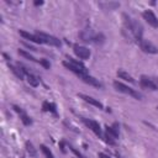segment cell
I'll use <instances>...</instances> for the list:
<instances>
[{
  "label": "cell",
  "mask_w": 158,
  "mask_h": 158,
  "mask_svg": "<svg viewBox=\"0 0 158 158\" xmlns=\"http://www.w3.org/2000/svg\"><path fill=\"white\" fill-rule=\"evenodd\" d=\"M123 22H125V27H126V31H128L131 35H132V37L139 43L141 41H142V26H141V23L139 22H137V21H135V20H132L130 16H127L126 14H123Z\"/></svg>",
  "instance_id": "obj_1"
},
{
  "label": "cell",
  "mask_w": 158,
  "mask_h": 158,
  "mask_svg": "<svg viewBox=\"0 0 158 158\" xmlns=\"http://www.w3.org/2000/svg\"><path fill=\"white\" fill-rule=\"evenodd\" d=\"M118 125L115 122L112 126H106L105 127V135H104V138H105V142L109 143V144H115V139L118 138Z\"/></svg>",
  "instance_id": "obj_2"
},
{
  "label": "cell",
  "mask_w": 158,
  "mask_h": 158,
  "mask_svg": "<svg viewBox=\"0 0 158 158\" xmlns=\"http://www.w3.org/2000/svg\"><path fill=\"white\" fill-rule=\"evenodd\" d=\"M114 86H115V89H116L117 91H121V93H123V94H127V95H130V96H132V98H135V99H137V100H141V99H142V95H141L138 91H136L135 89H132V88H130V86L122 84L121 81H117V80L114 81Z\"/></svg>",
  "instance_id": "obj_3"
},
{
  "label": "cell",
  "mask_w": 158,
  "mask_h": 158,
  "mask_svg": "<svg viewBox=\"0 0 158 158\" xmlns=\"http://www.w3.org/2000/svg\"><path fill=\"white\" fill-rule=\"evenodd\" d=\"M36 35H37V36L41 38V41H42L43 43H46V44L54 46V47H60V44H62V42H60L57 37L51 36V35H48V33H44V32H40V31H37V32H36Z\"/></svg>",
  "instance_id": "obj_4"
},
{
  "label": "cell",
  "mask_w": 158,
  "mask_h": 158,
  "mask_svg": "<svg viewBox=\"0 0 158 158\" xmlns=\"http://www.w3.org/2000/svg\"><path fill=\"white\" fill-rule=\"evenodd\" d=\"M81 121L96 135V136H99L100 138H104V135H102V131H101V127H100V125H99V122H96V121H94V120H89V118H85V117H83L81 118Z\"/></svg>",
  "instance_id": "obj_5"
},
{
  "label": "cell",
  "mask_w": 158,
  "mask_h": 158,
  "mask_svg": "<svg viewBox=\"0 0 158 158\" xmlns=\"http://www.w3.org/2000/svg\"><path fill=\"white\" fill-rule=\"evenodd\" d=\"M142 16L149 26H152L153 28H158V17L156 16V14L152 10H144Z\"/></svg>",
  "instance_id": "obj_6"
},
{
  "label": "cell",
  "mask_w": 158,
  "mask_h": 158,
  "mask_svg": "<svg viewBox=\"0 0 158 158\" xmlns=\"http://www.w3.org/2000/svg\"><path fill=\"white\" fill-rule=\"evenodd\" d=\"M138 44H139L141 49H142L143 52H146V53H149V54H157V53H158V48H157L152 42H149V41H147V40H142Z\"/></svg>",
  "instance_id": "obj_7"
},
{
  "label": "cell",
  "mask_w": 158,
  "mask_h": 158,
  "mask_svg": "<svg viewBox=\"0 0 158 158\" xmlns=\"http://www.w3.org/2000/svg\"><path fill=\"white\" fill-rule=\"evenodd\" d=\"M73 49H74L75 56H77V57H79L80 59H88V58L90 57V51H89L86 47H84V46L74 44Z\"/></svg>",
  "instance_id": "obj_8"
},
{
  "label": "cell",
  "mask_w": 158,
  "mask_h": 158,
  "mask_svg": "<svg viewBox=\"0 0 158 158\" xmlns=\"http://www.w3.org/2000/svg\"><path fill=\"white\" fill-rule=\"evenodd\" d=\"M12 109L20 115V118H21V121H22V123L25 125V126H30V125H32V120H31V117L20 107V106H17V105H14L12 106Z\"/></svg>",
  "instance_id": "obj_9"
},
{
  "label": "cell",
  "mask_w": 158,
  "mask_h": 158,
  "mask_svg": "<svg viewBox=\"0 0 158 158\" xmlns=\"http://www.w3.org/2000/svg\"><path fill=\"white\" fill-rule=\"evenodd\" d=\"M139 83H141V86H143V88H147V89H151V90H157L158 89V85L151 78H148L147 75H141Z\"/></svg>",
  "instance_id": "obj_10"
},
{
  "label": "cell",
  "mask_w": 158,
  "mask_h": 158,
  "mask_svg": "<svg viewBox=\"0 0 158 158\" xmlns=\"http://www.w3.org/2000/svg\"><path fill=\"white\" fill-rule=\"evenodd\" d=\"M78 96H79L80 99H83L85 102H88V104H90V105H93V106H95V107H99L100 110L104 109V105H102L99 100H96V99H94V98H91V96H89V95H85V94H78Z\"/></svg>",
  "instance_id": "obj_11"
},
{
  "label": "cell",
  "mask_w": 158,
  "mask_h": 158,
  "mask_svg": "<svg viewBox=\"0 0 158 158\" xmlns=\"http://www.w3.org/2000/svg\"><path fill=\"white\" fill-rule=\"evenodd\" d=\"M19 33H20V36H22L25 40H28V41H31V42H35V43H43L42 41H41V38L35 33V35H31V33H28V32H26V31H23V30H20L19 31Z\"/></svg>",
  "instance_id": "obj_12"
},
{
  "label": "cell",
  "mask_w": 158,
  "mask_h": 158,
  "mask_svg": "<svg viewBox=\"0 0 158 158\" xmlns=\"http://www.w3.org/2000/svg\"><path fill=\"white\" fill-rule=\"evenodd\" d=\"M80 79L83 80V81H85V83H88V84H90V85H93V86H98V88H101V83H99L95 78H93L91 75H83V77H80Z\"/></svg>",
  "instance_id": "obj_13"
},
{
  "label": "cell",
  "mask_w": 158,
  "mask_h": 158,
  "mask_svg": "<svg viewBox=\"0 0 158 158\" xmlns=\"http://www.w3.org/2000/svg\"><path fill=\"white\" fill-rule=\"evenodd\" d=\"M42 110H43V111H49V112L57 114V106H56V104H53V102L44 101V102L42 104Z\"/></svg>",
  "instance_id": "obj_14"
},
{
  "label": "cell",
  "mask_w": 158,
  "mask_h": 158,
  "mask_svg": "<svg viewBox=\"0 0 158 158\" xmlns=\"http://www.w3.org/2000/svg\"><path fill=\"white\" fill-rule=\"evenodd\" d=\"M68 62H70L73 65H75V67H77V68H79L81 72H84L85 74H88V70H86L85 65H84L81 62H79V60H77V59H74V58H72V57H68Z\"/></svg>",
  "instance_id": "obj_15"
},
{
  "label": "cell",
  "mask_w": 158,
  "mask_h": 158,
  "mask_svg": "<svg viewBox=\"0 0 158 158\" xmlns=\"http://www.w3.org/2000/svg\"><path fill=\"white\" fill-rule=\"evenodd\" d=\"M117 77L121 78V79H123V80H126V81L135 83V79H133L128 73H126V72H123V70H117Z\"/></svg>",
  "instance_id": "obj_16"
},
{
  "label": "cell",
  "mask_w": 158,
  "mask_h": 158,
  "mask_svg": "<svg viewBox=\"0 0 158 158\" xmlns=\"http://www.w3.org/2000/svg\"><path fill=\"white\" fill-rule=\"evenodd\" d=\"M9 68H10V70L19 78V79H23V73H22V70L19 68V65L17 67H15V65H12V64H9Z\"/></svg>",
  "instance_id": "obj_17"
},
{
  "label": "cell",
  "mask_w": 158,
  "mask_h": 158,
  "mask_svg": "<svg viewBox=\"0 0 158 158\" xmlns=\"http://www.w3.org/2000/svg\"><path fill=\"white\" fill-rule=\"evenodd\" d=\"M101 7H104V10H115L116 7H118L120 6V4L118 2H100L99 4Z\"/></svg>",
  "instance_id": "obj_18"
},
{
  "label": "cell",
  "mask_w": 158,
  "mask_h": 158,
  "mask_svg": "<svg viewBox=\"0 0 158 158\" xmlns=\"http://www.w3.org/2000/svg\"><path fill=\"white\" fill-rule=\"evenodd\" d=\"M17 53L20 54V56H22V57H25L26 59H28V60H32V62H38L40 63V59H36L33 56H31L30 53H27L26 51H23V49H19L17 51Z\"/></svg>",
  "instance_id": "obj_19"
},
{
  "label": "cell",
  "mask_w": 158,
  "mask_h": 158,
  "mask_svg": "<svg viewBox=\"0 0 158 158\" xmlns=\"http://www.w3.org/2000/svg\"><path fill=\"white\" fill-rule=\"evenodd\" d=\"M26 78H27V81H28L30 85H32V86H38V79H37L33 74L27 73V74H26Z\"/></svg>",
  "instance_id": "obj_20"
},
{
  "label": "cell",
  "mask_w": 158,
  "mask_h": 158,
  "mask_svg": "<svg viewBox=\"0 0 158 158\" xmlns=\"http://www.w3.org/2000/svg\"><path fill=\"white\" fill-rule=\"evenodd\" d=\"M41 151L43 152V154L46 156V158H54V156H53V153H52V151L47 147V146H44V144H41Z\"/></svg>",
  "instance_id": "obj_21"
},
{
  "label": "cell",
  "mask_w": 158,
  "mask_h": 158,
  "mask_svg": "<svg viewBox=\"0 0 158 158\" xmlns=\"http://www.w3.org/2000/svg\"><path fill=\"white\" fill-rule=\"evenodd\" d=\"M25 146H26V151L30 153V156H32V157H36V149L33 148V146H32V143L31 142H26L25 143Z\"/></svg>",
  "instance_id": "obj_22"
},
{
  "label": "cell",
  "mask_w": 158,
  "mask_h": 158,
  "mask_svg": "<svg viewBox=\"0 0 158 158\" xmlns=\"http://www.w3.org/2000/svg\"><path fill=\"white\" fill-rule=\"evenodd\" d=\"M40 64H42L44 67V69H49V67H51V64L47 59H40Z\"/></svg>",
  "instance_id": "obj_23"
},
{
  "label": "cell",
  "mask_w": 158,
  "mask_h": 158,
  "mask_svg": "<svg viewBox=\"0 0 158 158\" xmlns=\"http://www.w3.org/2000/svg\"><path fill=\"white\" fill-rule=\"evenodd\" d=\"M99 158H111V157H109L107 154H105V153L100 152V153H99Z\"/></svg>",
  "instance_id": "obj_24"
},
{
  "label": "cell",
  "mask_w": 158,
  "mask_h": 158,
  "mask_svg": "<svg viewBox=\"0 0 158 158\" xmlns=\"http://www.w3.org/2000/svg\"><path fill=\"white\" fill-rule=\"evenodd\" d=\"M43 4V1H35V5L36 6H38V5H42Z\"/></svg>",
  "instance_id": "obj_25"
},
{
  "label": "cell",
  "mask_w": 158,
  "mask_h": 158,
  "mask_svg": "<svg viewBox=\"0 0 158 158\" xmlns=\"http://www.w3.org/2000/svg\"><path fill=\"white\" fill-rule=\"evenodd\" d=\"M157 109H158V107H157Z\"/></svg>",
  "instance_id": "obj_26"
}]
</instances>
